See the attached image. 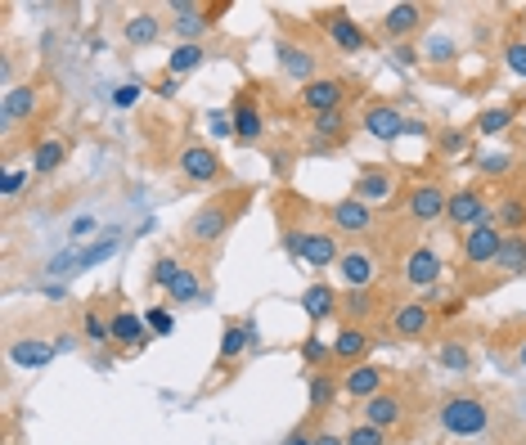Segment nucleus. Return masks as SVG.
<instances>
[{
	"label": "nucleus",
	"instance_id": "393cba45",
	"mask_svg": "<svg viewBox=\"0 0 526 445\" xmlns=\"http://www.w3.org/2000/svg\"><path fill=\"white\" fill-rule=\"evenodd\" d=\"M113 342H117L122 351H135V346L149 342V324H144L131 306H122V310H113Z\"/></svg>",
	"mask_w": 526,
	"mask_h": 445
},
{
	"label": "nucleus",
	"instance_id": "c9c22d12",
	"mask_svg": "<svg viewBox=\"0 0 526 445\" xmlns=\"http://www.w3.org/2000/svg\"><path fill=\"white\" fill-rule=\"evenodd\" d=\"M203 59H207V46H176L171 59H167V73L171 77H185V73L203 68Z\"/></svg>",
	"mask_w": 526,
	"mask_h": 445
},
{
	"label": "nucleus",
	"instance_id": "052dcab7",
	"mask_svg": "<svg viewBox=\"0 0 526 445\" xmlns=\"http://www.w3.org/2000/svg\"><path fill=\"white\" fill-rule=\"evenodd\" d=\"M517 360H522V364H526V342H522V351H517Z\"/></svg>",
	"mask_w": 526,
	"mask_h": 445
},
{
	"label": "nucleus",
	"instance_id": "4c0bfd02",
	"mask_svg": "<svg viewBox=\"0 0 526 445\" xmlns=\"http://www.w3.org/2000/svg\"><path fill=\"white\" fill-rule=\"evenodd\" d=\"M167 297H171V306H189V301H198L203 297V284H198V270H180V279L167 288Z\"/></svg>",
	"mask_w": 526,
	"mask_h": 445
},
{
	"label": "nucleus",
	"instance_id": "6e6d98bb",
	"mask_svg": "<svg viewBox=\"0 0 526 445\" xmlns=\"http://www.w3.org/2000/svg\"><path fill=\"white\" fill-rule=\"evenodd\" d=\"M284 445H315V432H311V427H297V432L284 436Z\"/></svg>",
	"mask_w": 526,
	"mask_h": 445
},
{
	"label": "nucleus",
	"instance_id": "37998d69",
	"mask_svg": "<svg viewBox=\"0 0 526 445\" xmlns=\"http://www.w3.org/2000/svg\"><path fill=\"white\" fill-rule=\"evenodd\" d=\"M477 171H481V176H508V171H513V153H504V149L481 153V158H477Z\"/></svg>",
	"mask_w": 526,
	"mask_h": 445
},
{
	"label": "nucleus",
	"instance_id": "49530a36",
	"mask_svg": "<svg viewBox=\"0 0 526 445\" xmlns=\"http://www.w3.org/2000/svg\"><path fill=\"white\" fill-rule=\"evenodd\" d=\"M144 324H149V333H158V337H167V333L176 328V319H171V310H162V306H153V310L144 315Z\"/></svg>",
	"mask_w": 526,
	"mask_h": 445
},
{
	"label": "nucleus",
	"instance_id": "72a5a7b5",
	"mask_svg": "<svg viewBox=\"0 0 526 445\" xmlns=\"http://www.w3.org/2000/svg\"><path fill=\"white\" fill-rule=\"evenodd\" d=\"M436 360H441V369H450V373H468V369H472V351L463 346V337H445V342L436 346Z\"/></svg>",
	"mask_w": 526,
	"mask_h": 445
},
{
	"label": "nucleus",
	"instance_id": "a18cd8bd",
	"mask_svg": "<svg viewBox=\"0 0 526 445\" xmlns=\"http://www.w3.org/2000/svg\"><path fill=\"white\" fill-rule=\"evenodd\" d=\"M504 64L513 77H526V41H508L504 46Z\"/></svg>",
	"mask_w": 526,
	"mask_h": 445
},
{
	"label": "nucleus",
	"instance_id": "f257e3e1",
	"mask_svg": "<svg viewBox=\"0 0 526 445\" xmlns=\"http://www.w3.org/2000/svg\"><path fill=\"white\" fill-rule=\"evenodd\" d=\"M247 198H252V189H225V194L207 198V203L189 216L185 239H189L194 248H211L216 239H225V234H229V225L238 221V212L247 207Z\"/></svg>",
	"mask_w": 526,
	"mask_h": 445
},
{
	"label": "nucleus",
	"instance_id": "f704fd0d",
	"mask_svg": "<svg viewBox=\"0 0 526 445\" xmlns=\"http://www.w3.org/2000/svg\"><path fill=\"white\" fill-rule=\"evenodd\" d=\"M82 328H86V342H113V315H104V301H91L86 306Z\"/></svg>",
	"mask_w": 526,
	"mask_h": 445
},
{
	"label": "nucleus",
	"instance_id": "aec40b11",
	"mask_svg": "<svg viewBox=\"0 0 526 445\" xmlns=\"http://www.w3.org/2000/svg\"><path fill=\"white\" fill-rule=\"evenodd\" d=\"M360 127H365V135H374V140L392 144V140H396L410 122H405V118H401V109H392V104H365Z\"/></svg>",
	"mask_w": 526,
	"mask_h": 445
},
{
	"label": "nucleus",
	"instance_id": "f8f14e48",
	"mask_svg": "<svg viewBox=\"0 0 526 445\" xmlns=\"http://www.w3.org/2000/svg\"><path fill=\"white\" fill-rule=\"evenodd\" d=\"M392 333L396 337H405V342H418V337H427L432 333V301L427 297H410V301H401L396 310H392Z\"/></svg>",
	"mask_w": 526,
	"mask_h": 445
},
{
	"label": "nucleus",
	"instance_id": "7ed1b4c3",
	"mask_svg": "<svg viewBox=\"0 0 526 445\" xmlns=\"http://www.w3.org/2000/svg\"><path fill=\"white\" fill-rule=\"evenodd\" d=\"M284 243H289V252H293L297 261H306L311 270H329V266H338V257H342L333 230H302V225H293V230L284 234Z\"/></svg>",
	"mask_w": 526,
	"mask_h": 445
},
{
	"label": "nucleus",
	"instance_id": "e433bc0d",
	"mask_svg": "<svg viewBox=\"0 0 526 445\" xmlns=\"http://www.w3.org/2000/svg\"><path fill=\"white\" fill-rule=\"evenodd\" d=\"M342 131H347V113H342V109H338V113L315 118V149L324 153L329 144H338V140H342Z\"/></svg>",
	"mask_w": 526,
	"mask_h": 445
},
{
	"label": "nucleus",
	"instance_id": "13d9d810",
	"mask_svg": "<svg viewBox=\"0 0 526 445\" xmlns=\"http://www.w3.org/2000/svg\"><path fill=\"white\" fill-rule=\"evenodd\" d=\"M55 351H77V333H55Z\"/></svg>",
	"mask_w": 526,
	"mask_h": 445
},
{
	"label": "nucleus",
	"instance_id": "58836bf2",
	"mask_svg": "<svg viewBox=\"0 0 526 445\" xmlns=\"http://www.w3.org/2000/svg\"><path fill=\"white\" fill-rule=\"evenodd\" d=\"M302 360H306V369H311V373H320V369L333 360V342H324L320 333H311V337L302 342Z\"/></svg>",
	"mask_w": 526,
	"mask_h": 445
},
{
	"label": "nucleus",
	"instance_id": "c756f323",
	"mask_svg": "<svg viewBox=\"0 0 526 445\" xmlns=\"http://www.w3.org/2000/svg\"><path fill=\"white\" fill-rule=\"evenodd\" d=\"M342 315H347V324H369V319L378 315L374 288H347V292H342Z\"/></svg>",
	"mask_w": 526,
	"mask_h": 445
},
{
	"label": "nucleus",
	"instance_id": "f03ea898",
	"mask_svg": "<svg viewBox=\"0 0 526 445\" xmlns=\"http://www.w3.org/2000/svg\"><path fill=\"white\" fill-rule=\"evenodd\" d=\"M436 423L450 432V436H481L486 427H490V409H486V400L481 396H468V391H459V396H450V400H441V409H436Z\"/></svg>",
	"mask_w": 526,
	"mask_h": 445
},
{
	"label": "nucleus",
	"instance_id": "5fc2aeb1",
	"mask_svg": "<svg viewBox=\"0 0 526 445\" xmlns=\"http://www.w3.org/2000/svg\"><path fill=\"white\" fill-rule=\"evenodd\" d=\"M153 91H158L162 100H176V91H180V77H171V73H167V77H158V86H153Z\"/></svg>",
	"mask_w": 526,
	"mask_h": 445
},
{
	"label": "nucleus",
	"instance_id": "4be33fe9",
	"mask_svg": "<svg viewBox=\"0 0 526 445\" xmlns=\"http://www.w3.org/2000/svg\"><path fill=\"white\" fill-rule=\"evenodd\" d=\"M342 391L365 405V400H374L378 391H387V373H383L378 364H351V369L342 373Z\"/></svg>",
	"mask_w": 526,
	"mask_h": 445
},
{
	"label": "nucleus",
	"instance_id": "6e6552de",
	"mask_svg": "<svg viewBox=\"0 0 526 445\" xmlns=\"http://www.w3.org/2000/svg\"><path fill=\"white\" fill-rule=\"evenodd\" d=\"M347 95H351V86H347L342 77H315V82H306V86L297 91V104H302L311 118H324V113H338V109L347 104Z\"/></svg>",
	"mask_w": 526,
	"mask_h": 445
},
{
	"label": "nucleus",
	"instance_id": "39448f33",
	"mask_svg": "<svg viewBox=\"0 0 526 445\" xmlns=\"http://www.w3.org/2000/svg\"><path fill=\"white\" fill-rule=\"evenodd\" d=\"M176 171H180V180H189V185H216L220 176H225V162H220V153L211 149V144H185L180 153H176Z\"/></svg>",
	"mask_w": 526,
	"mask_h": 445
},
{
	"label": "nucleus",
	"instance_id": "2eb2a0df",
	"mask_svg": "<svg viewBox=\"0 0 526 445\" xmlns=\"http://www.w3.org/2000/svg\"><path fill=\"white\" fill-rule=\"evenodd\" d=\"M401 194V185H396V176L387 171V167H365L360 176H356V185H351V198H360L365 207H383V203H392Z\"/></svg>",
	"mask_w": 526,
	"mask_h": 445
},
{
	"label": "nucleus",
	"instance_id": "a211bd4d",
	"mask_svg": "<svg viewBox=\"0 0 526 445\" xmlns=\"http://www.w3.org/2000/svg\"><path fill=\"white\" fill-rule=\"evenodd\" d=\"M329 225H333V234H369L374 230V207H365L360 198H338L329 207Z\"/></svg>",
	"mask_w": 526,
	"mask_h": 445
},
{
	"label": "nucleus",
	"instance_id": "412c9836",
	"mask_svg": "<svg viewBox=\"0 0 526 445\" xmlns=\"http://www.w3.org/2000/svg\"><path fill=\"white\" fill-rule=\"evenodd\" d=\"M280 68H284V77H293V82H315V68H320V55L311 50V46H302V41H280Z\"/></svg>",
	"mask_w": 526,
	"mask_h": 445
},
{
	"label": "nucleus",
	"instance_id": "dca6fc26",
	"mask_svg": "<svg viewBox=\"0 0 526 445\" xmlns=\"http://www.w3.org/2000/svg\"><path fill=\"white\" fill-rule=\"evenodd\" d=\"M360 423H369L378 432H396L405 423V396L401 391H378L374 400L360 405Z\"/></svg>",
	"mask_w": 526,
	"mask_h": 445
},
{
	"label": "nucleus",
	"instance_id": "cd10ccee",
	"mask_svg": "<svg viewBox=\"0 0 526 445\" xmlns=\"http://www.w3.org/2000/svg\"><path fill=\"white\" fill-rule=\"evenodd\" d=\"M64 162H68V140H59V135H46L32 149V176H55Z\"/></svg>",
	"mask_w": 526,
	"mask_h": 445
},
{
	"label": "nucleus",
	"instance_id": "a19ab883",
	"mask_svg": "<svg viewBox=\"0 0 526 445\" xmlns=\"http://www.w3.org/2000/svg\"><path fill=\"white\" fill-rule=\"evenodd\" d=\"M180 270H185V261H180V257H158L149 279H153V288H162V292H167V288L180 279Z\"/></svg>",
	"mask_w": 526,
	"mask_h": 445
},
{
	"label": "nucleus",
	"instance_id": "9b49d317",
	"mask_svg": "<svg viewBox=\"0 0 526 445\" xmlns=\"http://www.w3.org/2000/svg\"><path fill=\"white\" fill-rule=\"evenodd\" d=\"M481 221H490V203H486V194L481 189H450V207H445V225L450 230H472V225H481Z\"/></svg>",
	"mask_w": 526,
	"mask_h": 445
},
{
	"label": "nucleus",
	"instance_id": "de8ad7c7",
	"mask_svg": "<svg viewBox=\"0 0 526 445\" xmlns=\"http://www.w3.org/2000/svg\"><path fill=\"white\" fill-rule=\"evenodd\" d=\"M28 180H32V167H28V171H5V176H0V194H5V198H14V194H19Z\"/></svg>",
	"mask_w": 526,
	"mask_h": 445
},
{
	"label": "nucleus",
	"instance_id": "1a4fd4ad",
	"mask_svg": "<svg viewBox=\"0 0 526 445\" xmlns=\"http://www.w3.org/2000/svg\"><path fill=\"white\" fill-rule=\"evenodd\" d=\"M171 28H176V46H203V37L211 32V14L207 5H194V0H171Z\"/></svg>",
	"mask_w": 526,
	"mask_h": 445
},
{
	"label": "nucleus",
	"instance_id": "20e7f679",
	"mask_svg": "<svg viewBox=\"0 0 526 445\" xmlns=\"http://www.w3.org/2000/svg\"><path fill=\"white\" fill-rule=\"evenodd\" d=\"M445 207H450V189L441 180H418L405 189V216L414 225H436L445 221Z\"/></svg>",
	"mask_w": 526,
	"mask_h": 445
},
{
	"label": "nucleus",
	"instance_id": "0eeeda50",
	"mask_svg": "<svg viewBox=\"0 0 526 445\" xmlns=\"http://www.w3.org/2000/svg\"><path fill=\"white\" fill-rule=\"evenodd\" d=\"M441 270H445V261H441V252L427 248V243H414V248L405 252V261H401V279H405V288H414V292L436 288Z\"/></svg>",
	"mask_w": 526,
	"mask_h": 445
},
{
	"label": "nucleus",
	"instance_id": "09e8293b",
	"mask_svg": "<svg viewBox=\"0 0 526 445\" xmlns=\"http://www.w3.org/2000/svg\"><path fill=\"white\" fill-rule=\"evenodd\" d=\"M113 104H117V109H135V104H140V86H135V82L117 86V91H113Z\"/></svg>",
	"mask_w": 526,
	"mask_h": 445
},
{
	"label": "nucleus",
	"instance_id": "79ce46f5",
	"mask_svg": "<svg viewBox=\"0 0 526 445\" xmlns=\"http://www.w3.org/2000/svg\"><path fill=\"white\" fill-rule=\"evenodd\" d=\"M117 252V234H108V239H99V243H91L86 252H82V261H77V270H91V266H99V261H108Z\"/></svg>",
	"mask_w": 526,
	"mask_h": 445
},
{
	"label": "nucleus",
	"instance_id": "7c9ffc66",
	"mask_svg": "<svg viewBox=\"0 0 526 445\" xmlns=\"http://www.w3.org/2000/svg\"><path fill=\"white\" fill-rule=\"evenodd\" d=\"M490 221H495L504 234H522V225H526V203H522L517 194H508V198H499V203L490 207Z\"/></svg>",
	"mask_w": 526,
	"mask_h": 445
},
{
	"label": "nucleus",
	"instance_id": "8fccbe9b",
	"mask_svg": "<svg viewBox=\"0 0 526 445\" xmlns=\"http://www.w3.org/2000/svg\"><path fill=\"white\" fill-rule=\"evenodd\" d=\"M207 127H211V135L220 140V135H234V113H211L207 118Z\"/></svg>",
	"mask_w": 526,
	"mask_h": 445
},
{
	"label": "nucleus",
	"instance_id": "bb28decb",
	"mask_svg": "<svg viewBox=\"0 0 526 445\" xmlns=\"http://www.w3.org/2000/svg\"><path fill=\"white\" fill-rule=\"evenodd\" d=\"M302 310H306L315 324H324V319H333V315L342 310V297H338V288H329V284H311V288L302 292Z\"/></svg>",
	"mask_w": 526,
	"mask_h": 445
},
{
	"label": "nucleus",
	"instance_id": "c85d7f7f",
	"mask_svg": "<svg viewBox=\"0 0 526 445\" xmlns=\"http://www.w3.org/2000/svg\"><path fill=\"white\" fill-rule=\"evenodd\" d=\"M122 37H126V46H153L158 37H162V19L153 14V10H140V14H131L126 19V28H122Z\"/></svg>",
	"mask_w": 526,
	"mask_h": 445
},
{
	"label": "nucleus",
	"instance_id": "ddd939ff",
	"mask_svg": "<svg viewBox=\"0 0 526 445\" xmlns=\"http://www.w3.org/2000/svg\"><path fill=\"white\" fill-rule=\"evenodd\" d=\"M338 279L347 284V288H374L378 284V257L369 252V248H342V257H338Z\"/></svg>",
	"mask_w": 526,
	"mask_h": 445
},
{
	"label": "nucleus",
	"instance_id": "864d4df0",
	"mask_svg": "<svg viewBox=\"0 0 526 445\" xmlns=\"http://www.w3.org/2000/svg\"><path fill=\"white\" fill-rule=\"evenodd\" d=\"M427 59H432V64H450V59H454V46H450V41H436V46L427 50Z\"/></svg>",
	"mask_w": 526,
	"mask_h": 445
},
{
	"label": "nucleus",
	"instance_id": "423d86ee",
	"mask_svg": "<svg viewBox=\"0 0 526 445\" xmlns=\"http://www.w3.org/2000/svg\"><path fill=\"white\" fill-rule=\"evenodd\" d=\"M499 248H504V230L495 221H481L468 234H459V261L463 266H495Z\"/></svg>",
	"mask_w": 526,
	"mask_h": 445
},
{
	"label": "nucleus",
	"instance_id": "a878e982",
	"mask_svg": "<svg viewBox=\"0 0 526 445\" xmlns=\"http://www.w3.org/2000/svg\"><path fill=\"white\" fill-rule=\"evenodd\" d=\"M247 346H252V328H247V319H225V333H220V351H216L220 369H229L234 360H243V355H247Z\"/></svg>",
	"mask_w": 526,
	"mask_h": 445
},
{
	"label": "nucleus",
	"instance_id": "5701e85b",
	"mask_svg": "<svg viewBox=\"0 0 526 445\" xmlns=\"http://www.w3.org/2000/svg\"><path fill=\"white\" fill-rule=\"evenodd\" d=\"M374 346V337H369V328L365 324H342L338 328V337H333V360L338 364H365V351Z\"/></svg>",
	"mask_w": 526,
	"mask_h": 445
},
{
	"label": "nucleus",
	"instance_id": "b1692460",
	"mask_svg": "<svg viewBox=\"0 0 526 445\" xmlns=\"http://www.w3.org/2000/svg\"><path fill=\"white\" fill-rule=\"evenodd\" d=\"M55 355H59V351H55V342H46V337H14V342H10V364H19V369H46Z\"/></svg>",
	"mask_w": 526,
	"mask_h": 445
},
{
	"label": "nucleus",
	"instance_id": "2f4dec72",
	"mask_svg": "<svg viewBox=\"0 0 526 445\" xmlns=\"http://www.w3.org/2000/svg\"><path fill=\"white\" fill-rule=\"evenodd\" d=\"M311 382V414H329V405H333V396L342 391V378H333V373H311L306 378Z\"/></svg>",
	"mask_w": 526,
	"mask_h": 445
},
{
	"label": "nucleus",
	"instance_id": "bf43d9fd",
	"mask_svg": "<svg viewBox=\"0 0 526 445\" xmlns=\"http://www.w3.org/2000/svg\"><path fill=\"white\" fill-rule=\"evenodd\" d=\"M315 445H347V441H342V436H333V432H320V436H315Z\"/></svg>",
	"mask_w": 526,
	"mask_h": 445
},
{
	"label": "nucleus",
	"instance_id": "6ab92c4d",
	"mask_svg": "<svg viewBox=\"0 0 526 445\" xmlns=\"http://www.w3.org/2000/svg\"><path fill=\"white\" fill-rule=\"evenodd\" d=\"M229 113H234V140L238 144H261V140H266V118H261V109L252 104L247 91H238Z\"/></svg>",
	"mask_w": 526,
	"mask_h": 445
},
{
	"label": "nucleus",
	"instance_id": "ea45409f",
	"mask_svg": "<svg viewBox=\"0 0 526 445\" xmlns=\"http://www.w3.org/2000/svg\"><path fill=\"white\" fill-rule=\"evenodd\" d=\"M472 127H477L481 135H504V131L513 127V109H508V104H499V109H486V113L472 122Z\"/></svg>",
	"mask_w": 526,
	"mask_h": 445
},
{
	"label": "nucleus",
	"instance_id": "473e14b6",
	"mask_svg": "<svg viewBox=\"0 0 526 445\" xmlns=\"http://www.w3.org/2000/svg\"><path fill=\"white\" fill-rule=\"evenodd\" d=\"M504 275H526V234H504V248L495 257Z\"/></svg>",
	"mask_w": 526,
	"mask_h": 445
},
{
	"label": "nucleus",
	"instance_id": "603ef678",
	"mask_svg": "<svg viewBox=\"0 0 526 445\" xmlns=\"http://www.w3.org/2000/svg\"><path fill=\"white\" fill-rule=\"evenodd\" d=\"M392 55H396V64H401V68H414V64H418V50H414L410 41H405V46H396Z\"/></svg>",
	"mask_w": 526,
	"mask_h": 445
},
{
	"label": "nucleus",
	"instance_id": "4d7b16f0",
	"mask_svg": "<svg viewBox=\"0 0 526 445\" xmlns=\"http://www.w3.org/2000/svg\"><path fill=\"white\" fill-rule=\"evenodd\" d=\"M441 149H445V153H459V149H463V135H459V131H445V135H441Z\"/></svg>",
	"mask_w": 526,
	"mask_h": 445
},
{
	"label": "nucleus",
	"instance_id": "3c124183",
	"mask_svg": "<svg viewBox=\"0 0 526 445\" xmlns=\"http://www.w3.org/2000/svg\"><path fill=\"white\" fill-rule=\"evenodd\" d=\"M86 234H95V216H77L68 225V239H86Z\"/></svg>",
	"mask_w": 526,
	"mask_h": 445
},
{
	"label": "nucleus",
	"instance_id": "4468645a",
	"mask_svg": "<svg viewBox=\"0 0 526 445\" xmlns=\"http://www.w3.org/2000/svg\"><path fill=\"white\" fill-rule=\"evenodd\" d=\"M37 109H41V91H37L32 82L10 86V91H5V100H0V122H5V131H19L23 122H32V118H37Z\"/></svg>",
	"mask_w": 526,
	"mask_h": 445
},
{
	"label": "nucleus",
	"instance_id": "f3484780",
	"mask_svg": "<svg viewBox=\"0 0 526 445\" xmlns=\"http://www.w3.org/2000/svg\"><path fill=\"white\" fill-rule=\"evenodd\" d=\"M427 28V10L423 5H414V0H401V5H392L387 14H383V32L396 41V46H405L414 32H423Z\"/></svg>",
	"mask_w": 526,
	"mask_h": 445
},
{
	"label": "nucleus",
	"instance_id": "c03bdc74",
	"mask_svg": "<svg viewBox=\"0 0 526 445\" xmlns=\"http://www.w3.org/2000/svg\"><path fill=\"white\" fill-rule=\"evenodd\" d=\"M347 445H387V432L369 427V423H351V432L342 436Z\"/></svg>",
	"mask_w": 526,
	"mask_h": 445
},
{
	"label": "nucleus",
	"instance_id": "9d476101",
	"mask_svg": "<svg viewBox=\"0 0 526 445\" xmlns=\"http://www.w3.org/2000/svg\"><path fill=\"white\" fill-rule=\"evenodd\" d=\"M320 28L329 32V41H333L342 55H365V50L374 46V41H369V32H365L347 10H324V14H320Z\"/></svg>",
	"mask_w": 526,
	"mask_h": 445
}]
</instances>
